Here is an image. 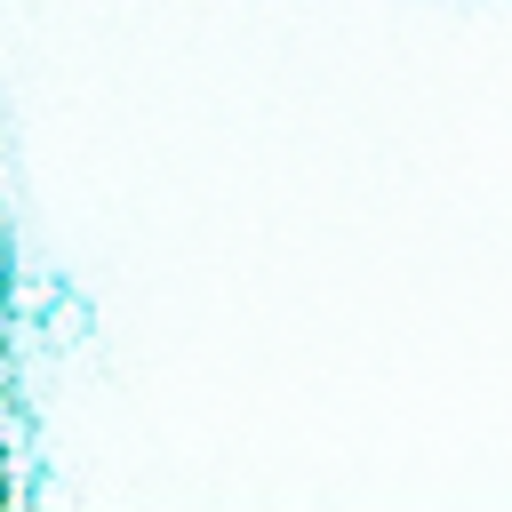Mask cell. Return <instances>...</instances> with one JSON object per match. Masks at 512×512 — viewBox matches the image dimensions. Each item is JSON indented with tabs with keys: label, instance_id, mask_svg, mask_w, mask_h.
<instances>
[{
	"label": "cell",
	"instance_id": "cell-1",
	"mask_svg": "<svg viewBox=\"0 0 512 512\" xmlns=\"http://www.w3.org/2000/svg\"><path fill=\"white\" fill-rule=\"evenodd\" d=\"M24 488V400H16V272H8V224H0V504Z\"/></svg>",
	"mask_w": 512,
	"mask_h": 512
}]
</instances>
